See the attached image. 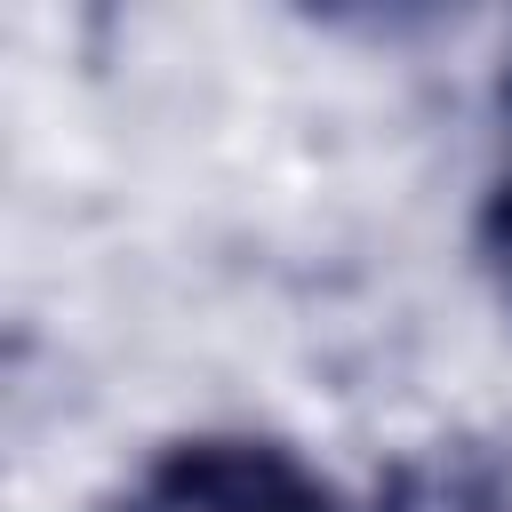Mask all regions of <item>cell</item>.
Listing matches in <instances>:
<instances>
[{"mask_svg": "<svg viewBox=\"0 0 512 512\" xmlns=\"http://www.w3.org/2000/svg\"><path fill=\"white\" fill-rule=\"evenodd\" d=\"M104 512H344V496L296 448H280V440L184 432Z\"/></svg>", "mask_w": 512, "mask_h": 512, "instance_id": "obj_1", "label": "cell"}, {"mask_svg": "<svg viewBox=\"0 0 512 512\" xmlns=\"http://www.w3.org/2000/svg\"><path fill=\"white\" fill-rule=\"evenodd\" d=\"M384 512H512V464L496 448H432L400 456L376 488Z\"/></svg>", "mask_w": 512, "mask_h": 512, "instance_id": "obj_2", "label": "cell"}, {"mask_svg": "<svg viewBox=\"0 0 512 512\" xmlns=\"http://www.w3.org/2000/svg\"><path fill=\"white\" fill-rule=\"evenodd\" d=\"M472 248H480V272L496 280L504 312H512V176L488 184V200H480V216H472Z\"/></svg>", "mask_w": 512, "mask_h": 512, "instance_id": "obj_3", "label": "cell"}, {"mask_svg": "<svg viewBox=\"0 0 512 512\" xmlns=\"http://www.w3.org/2000/svg\"><path fill=\"white\" fill-rule=\"evenodd\" d=\"M504 104H512V72H504Z\"/></svg>", "mask_w": 512, "mask_h": 512, "instance_id": "obj_4", "label": "cell"}]
</instances>
